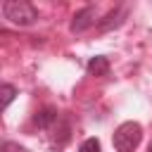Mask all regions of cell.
<instances>
[{
    "instance_id": "cell-7",
    "label": "cell",
    "mask_w": 152,
    "mask_h": 152,
    "mask_svg": "<svg viewBox=\"0 0 152 152\" xmlns=\"http://www.w3.org/2000/svg\"><path fill=\"white\" fill-rule=\"evenodd\" d=\"M14 95H17V88L10 86V83H2V88H0V107L7 109V104L14 100Z\"/></svg>"
},
{
    "instance_id": "cell-6",
    "label": "cell",
    "mask_w": 152,
    "mask_h": 152,
    "mask_svg": "<svg viewBox=\"0 0 152 152\" xmlns=\"http://www.w3.org/2000/svg\"><path fill=\"white\" fill-rule=\"evenodd\" d=\"M33 121H36L40 128H48L50 124H55V121H57V109H52V107H45L43 112H38V114H36V119H33Z\"/></svg>"
},
{
    "instance_id": "cell-9",
    "label": "cell",
    "mask_w": 152,
    "mask_h": 152,
    "mask_svg": "<svg viewBox=\"0 0 152 152\" xmlns=\"http://www.w3.org/2000/svg\"><path fill=\"white\" fill-rule=\"evenodd\" d=\"M2 152H24V150H21L17 142H5V145H2Z\"/></svg>"
},
{
    "instance_id": "cell-8",
    "label": "cell",
    "mask_w": 152,
    "mask_h": 152,
    "mask_svg": "<svg viewBox=\"0 0 152 152\" xmlns=\"http://www.w3.org/2000/svg\"><path fill=\"white\" fill-rule=\"evenodd\" d=\"M78 152H100V140H97V138H88V140H83Z\"/></svg>"
},
{
    "instance_id": "cell-3",
    "label": "cell",
    "mask_w": 152,
    "mask_h": 152,
    "mask_svg": "<svg viewBox=\"0 0 152 152\" xmlns=\"http://www.w3.org/2000/svg\"><path fill=\"white\" fill-rule=\"evenodd\" d=\"M95 17H97V10H95V7H83V10H78V12L74 14L69 28H71L74 33H81V31H86V28H90V26L95 24Z\"/></svg>"
},
{
    "instance_id": "cell-1",
    "label": "cell",
    "mask_w": 152,
    "mask_h": 152,
    "mask_svg": "<svg viewBox=\"0 0 152 152\" xmlns=\"http://www.w3.org/2000/svg\"><path fill=\"white\" fill-rule=\"evenodd\" d=\"M2 17L14 26H31L38 19V10L26 0H5L2 2Z\"/></svg>"
},
{
    "instance_id": "cell-5",
    "label": "cell",
    "mask_w": 152,
    "mask_h": 152,
    "mask_svg": "<svg viewBox=\"0 0 152 152\" xmlns=\"http://www.w3.org/2000/svg\"><path fill=\"white\" fill-rule=\"evenodd\" d=\"M88 71H90L93 76H107V71H109L107 57H93V59L88 62Z\"/></svg>"
},
{
    "instance_id": "cell-10",
    "label": "cell",
    "mask_w": 152,
    "mask_h": 152,
    "mask_svg": "<svg viewBox=\"0 0 152 152\" xmlns=\"http://www.w3.org/2000/svg\"><path fill=\"white\" fill-rule=\"evenodd\" d=\"M147 152H152V142H150V147H147Z\"/></svg>"
},
{
    "instance_id": "cell-4",
    "label": "cell",
    "mask_w": 152,
    "mask_h": 152,
    "mask_svg": "<svg viewBox=\"0 0 152 152\" xmlns=\"http://www.w3.org/2000/svg\"><path fill=\"white\" fill-rule=\"evenodd\" d=\"M124 17H126V10H124V7H116V10H112V12H109L104 19H100V21H97V26H100V31L116 28V26H121Z\"/></svg>"
},
{
    "instance_id": "cell-2",
    "label": "cell",
    "mask_w": 152,
    "mask_h": 152,
    "mask_svg": "<svg viewBox=\"0 0 152 152\" xmlns=\"http://www.w3.org/2000/svg\"><path fill=\"white\" fill-rule=\"evenodd\" d=\"M142 140V126L138 121H124L116 131H114V150L116 152H133Z\"/></svg>"
}]
</instances>
